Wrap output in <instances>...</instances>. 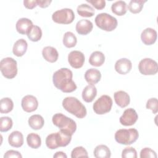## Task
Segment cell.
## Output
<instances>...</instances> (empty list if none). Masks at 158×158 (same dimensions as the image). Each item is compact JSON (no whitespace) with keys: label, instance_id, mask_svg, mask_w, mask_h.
<instances>
[{"label":"cell","instance_id":"cell-1","mask_svg":"<svg viewBox=\"0 0 158 158\" xmlns=\"http://www.w3.org/2000/svg\"><path fill=\"white\" fill-rule=\"evenodd\" d=\"M73 73L67 68H61L52 75V82L56 88L63 93H72L77 86L72 80Z\"/></svg>","mask_w":158,"mask_h":158},{"label":"cell","instance_id":"cell-2","mask_svg":"<svg viewBox=\"0 0 158 158\" xmlns=\"http://www.w3.org/2000/svg\"><path fill=\"white\" fill-rule=\"evenodd\" d=\"M72 135L60 130L56 133L49 134L46 138V145L50 149H55L59 147L67 146L71 141Z\"/></svg>","mask_w":158,"mask_h":158},{"label":"cell","instance_id":"cell-3","mask_svg":"<svg viewBox=\"0 0 158 158\" xmlns=\"http://www.w3.org/2000/svg\"><path fill=\"white\" fill-rule=\"evenodd\" d=\"M63 107L78 118H84L87 114L85 106L75 97H66L62 101Z\"/></svg>","mask_w":158,"mask_h":158},{"label":"cell","instance_id":"cell-4","mask_svg":"<svg viewBox=\"0 0 158 158\" xmlns=\"http://www.w3.org/2000/svg\"><path fill=\"white\" fill-rule=\"evenodd\" d=\"M52 121L53 124L58 127L60 130L64 131L72 136L77 130L75 122L61 113L54 114L52 116Z\"/></svg>","mask_w":158,"mask_h":158},{"label":"cell","instance_id":"cell-5","mask_svg":"<svg viewBox=\"0 0 158 158\" xmlns=\"http://www.w3.org/2000/svg\"><path fill=\"white\" fill-rule=\"evenodd\" d=\"M139 137V133L136 129H120L115 133V141L123 145H130L135 143Z\"/></svg>","mask_w":158,"mask_h":158},{"label":"cell","instance_id":"cell-6","mask_svg":"<svg viewBox=\"0 0 158 158\" xmlns=\"http://www.w3.org/2000/svg\"><path fill=\"white\" fill-rule=\"evenodd\" d=\"M94 20L98 27L106 31L114 30L118 25L117 19L107 13L99 14L95 17Z\"/></svg>","mask_w":158,"mask_h":158},{"label":"cell","instance_id":"cell-7","mask_svg":"<svg viewBox=\"0 0 158 158\" xmlns=\"http://www.w3.org/2000/svg\"><path fill=\"white\" fill-rule=\"evenodd\" d=\"M0 69L5 78L12 79L17 74V61L12 57L4 58L0 62Z\"/></svg>","mask_w":158,"mask_h":158},{"label":"cell","instance_id":"cell-8","mask_svg":"<svg viewBox=\"0 0 158 158\" xmlns=\"http://www.w3.org/2000/svg\"><path fill=\"white\" fill-rule=\"evenodd\" d=\"M112 106V99L108 95H102L93 104L94 112L98 115H103L110 111Z\"/></svg>","mask_w":158,"mask_h":158},{"label":"cell","instance_id":"cell-9","mask_svg":"<svg viewBox=\"0 0 158 158\" xmlns=\"http://www.w3.org/2000/svg\"><path fill=\"white\" fill-rule=\"evenodd\" d=\"M75 19L73 11L69 8H64L54 12L52 15V20L59 24H69Z\"/></svg>","mask_w":158,"mask_h":158},{"label":"cell","instance_id":"cell-10","mask_svg":"<svg viewBox=\"0 0 158 158\" xmlns=\"http://www.w3.org/2000/svg\"><path fill=\"white\" fill-rule=\"evenodd\" d=\"M138 70L142 75H154L158 72L157 63L151 58L143 59L139 62Z\"/></svg>","mask_w":158,"mask_h":158},{"label":"cell","instance_id":"cell-11","mask_svg":"<svg viewBox=\"0 0 158 158\" xmlns=\"http://www.w3.org/2000/svg\"><path fill=\"white\" fill-rule=\"evenodd\" d=\"M138 118V115L135 109L128 108L123 112L120 117V123L124 126H131L134 125Z\"/></svg>","mask_w":158,"mask_h":158},{"label":"cell","instance_id":"cell-12","mask_svg":"<svg viewBox=\"0 0 158 158\" xmlns=\"http://www.w3.org/2000/svg\"><path fill=\"white\" fill-rule=\"evenodd\" d=\"M85 56L79 51H72L68 55V62L70 66L74 69H80L83 67L85 62Z\"/></svg>","mask_w":158,"mask_h":158},{"label":"cell","instance_id":"cell-13","mask_svg":"<svg viewBox=\"0 0 158 158\" xmlns=\"http://www.w3.org/2000/svg\"><path fill=\"white\" fill-rule=\"evenodd\" d=\"M23 110L26 112H32L36 110L38 106V102L36 97L33 95L25 96L21 102Z\"/></svg>","mask_w":158,"mask_h":158},{"label":"cell","instance_id":"cell-14","mask_svg":"<svg viewBox=\"0 0 158 158\" xmlns=\"http://www.w3.org/2000/svg\"><path fill=\"white\" fill-rule=\"evenodd\" d=\"M157 31L152 28H145L141 34V39L142 42L147 46L153 44L157 40Z\"/></svg>","mask_w":158,"mask_h":158},{"label":"cell","instance_id":"cell-15","mask_svg":"<svg viewBox=\"0 0 158 158\" xmlns=\"http://www.w3.org/2000/svg\"><path fill=\"white\" fill-rule=\"evenodd\" d=\"M115 71L121 75L128 73L132 68L131 62L127 58H122L116 61L114 66Z\"/></svg>","mask_w":158,"mask_h":158},{"label":"cell","instance_id":"cell-16","mask_svg":"<svg viewBox=\"0 0 158 158\" xmlns=\"http://www.w3.org/2000/svg\"><path fill=\"white\" fill-rule=\"evenodd\" d=\"M93 28V23L87 19H81L79 20L75 27L77 32L81 35H86L89 33Z\"/></svg>","mask_w":158,"mask_h":158},{"label":"cell","instance_id":"cell-17","mask_svg":"<svg viewBox=\"0 0 158 158\" xmlns=\"http://www.w3.org/2000/svg\"><path fill=\"white\" fill-rule=\"evenodd\" d=\"M114 98L117 106L122 108L127 107L130 102L129 94L124 91H118L114 93Z\"/></svg>","mask_w":158,"mask_h":158},{"label":"cell","instance_id":"cell-18","mask_svg":"<svg viewBox=\"0 0 158 158\" xmlns=\"http://www.w3.org/2000/svg\"><path fill=\"white\" fill-rule=\"evenodd\" d=\"M33 25V24L31 20L27 18H21L17 20L15 28L19 33L27 35Z\"/></svg>","mask_w":158,"mask_h":158},{"label":"cell","instance_id":"cell-19","mask_svg":"<svg viewBox=\"0 0 158 158\" xmlns=\"http://www.w3.org/2000/svg\"><path fill=\"white\" fill-rule=\"evenodd\" d=\"M43 58L48 62L54 63L56 62L59 57V53L56 48L52 46H46L42 50Z\"/></svg>","mask_w":158,"mask_h":158},{"label":"cell","instance_id":"cell-20","mask_svg":"<svg viewBox=\"0 0 158 158\" xmlns=\"http://www.w3.org/2000/svg\"><path fill=\"white\" fill-rule=\"evenodd\" d=\"M101 78V73L96 69H89L85 73V79L89 85H94L98 83Z\"/></svg>","mask_w":158,"mask_h":158},{"label":"cell","instance_id":"cell-21","mask_svg":"<svg viewBox=\"0 0 158 158\" xmlns=\"http://www.w3.org/2000/svg\"><path fill=\"white\" fill-rule=\"evenodd\" d=\"M9 145L14 148H20L23 144V136L19 131H12L8 136Z\"/></svg>","mask_w":158,"mask_h":158},{"label":"cell","instance_id":"cell-22","mask_svg":"<svg viewBox=\"0 0 158 158\" xmlns=\"http://www.w3.org/2000/svg\"><path fill=\"white\" fill-rule=\"evenodd\" d=\"M27 42L24 39H19L14 44L12 52L17 57L23 56L27 50Z\"/></svg>","mask_w":158,"mask_h":158},{"label":"cell","instance_id":"cell-23","mask_svg":"<svg viewBox=\"0 0 158 158\" xmlns=\"http://www.w3.org/2000/svg\"><path fill=\"white\" fill-rule=\"evenodd\" d=\"M82 98L86 102H91L97 95V89L94 85H88L82 91Z\"/></svg>","mask_w":158,"mask_h":158},{"label":"cell","instance_id":"cell-24","mask_svg":"<svg viewBox=\"0 0 158 158\" xmlns=\"http://www.w3.org/2000/svg\"><path fill=\"white\" fill-rule=\"evenodd\" d=\"M105 61V56L101 51H94L89 58V63L94 67L101 66Z\"/></svg>","mask_w":158,"mask_h":158},{"label":"cell","instance_id":"cell-25","mask_svg":"<svg viewBox=\"0 0 158 158\" xmlns=\"http://www.w3.org/2000/svg\"><path fill=\"white\" fill-rule=\"evenodd\" d=\"M28 125L33 130H40L43 128L44 124L43 117L38 114L33 115L28 118Z\"/></svg>","mask_w":158,"mask_h":158},{"label":"cell","instance_id":"cell-26","mask_svg":"<svg viewBox=\"0 0 158 158\" xmlns=\"http://www.w3.org/2000/svg\"><path fill=\"white\" fill-rule=\"evenodd\" d=\"M94 156L96 158H110L111 152L109 148L104 144L97 146L93 152Z\"/></svg>","mask_w":158,"mask_h":158},{"label":"cell","instance_id":"cell-27","mask_svg":"<svg viewBox=\"0 0 158 158\" xmlns=\"http://www.w3.org/2000/svg\"><path fill=\"white\" fill-rule=\"evenodd\" d=\"M112 12L118 16H122L127 13V4L123 1H117L111 6Z\"/></svg>","mask_w":158,"mask_h":158},{"label":"cell","instance_id":"cell-28","mask_svg":"<svg viewBox=\"0 0 158 158\" xmlns=\"http://www.w3.org/2000/svg\"><path fill=\"white\" fill-rule=\"evenodd\" d=\"M77 13L83 17H91L94 14V9L87 4H81L77 7Z\"/></svg>","mask_w":158,"mask_h":158},{"label":"cell","instance_id":"cell-29","mask_svg":"<svg viewBox=\"0 0 158 158\" xmlns=\"http://www.w3.org/2000/svg\"><path fill=\"white\" fill-rule=\"evenodd\" d=\"M27 143L28 146L31 148L38 149L41 144V139L38 134L31 133L27 135Z\"/></svg>","mask_w":158,"mask_h":158},{"label":"cell","instance_id":"cell-30","mask_svg":"<svg viewBox=\"0 0 158 158\" xmlns=\"http://www.w3.org/2000/svg\"><path fill=\"white\" fill-rule=\"evenodd\" d=\"M28 38L33 42L38 41L42 36V30L41 28L37 25H33L27 34Z\"/></svg>","mask_w":158,"mask_h":158},{"label":"cell","instance_id":"cell-31","mask_svg":"<svg viewBox=\"0 0 158 158\" xmlns=\"http://www.w3.org/2000/svg\"><path fill=\"white\" fill-rule=\"evenodd\" d=\"M146 2V0H131L128 4V9L133 14L139 13L143 9L144 4Z\"/></svg>","mask_w":158,"mask_h":158},{"label":"cell","instance_id":"cell-32","mask_svg":"<svg viewBox=\"0 0 158 158\" xmlns=\"http://www.w3.org/2000/svg\"><path fill=\"white\" fill-rule=\"evenodd\" d=\"M77 39L76 36L71 31H67L63 36V44L68 48H71L77 44Z\"/></svg>","mask_w":158,"mask_h":158},{"label":"cell","instance_id":"cell-33","mask_svg":"<svg viewBox=\"0 0 158 158\" xmlns=\"http://www.w3.org/2000/svg\"><path fill=\"white\" fill-rule=\"evenodd\" d=\"M14 108V102L9 98H4L0 101V112L1 114H7L12 110Z\"/></svg>","mask_w":158,"mask_h":158},{"label":"cell","instance_id":"cell-34","mask_svg":"<svg viewBox=\"0 0 158 158\" xmlns=\"http://www.w3.org/2000/svg\"><path fill=\"white\" fill-rule=\"evenodd\" d=\"M13 125L12 120L9 117H2L0 118V131L6 132L10 130Z\"/></svg>","mask_w":158,"mask_h":158},{"label":"cell","instance_id":"cell-35","mask_svg":"<svg viewBox=\"0 0 158 158\" xmlns=\"http://www.w3.org/2000/svg\"><path fill=\"white\" fill-rule=\"evenodd\" d=\"M80 157H88V154L87 151L83 146H78L75 148L71 152L72 158H77Z\"/></svg>","mask_w":158,"mask_h":158},{"label":"cell","instance_id":"cell-36","mask_svg":"<svg viewBox=\"0 0 158 158\" xmlns=\"http://www.w3.org/2000/svg\"><path fill=\"white\" fill-rule=\"evenodd\" d=\"M122 158H136L137 152L133 147H127L122 152Z\"/></svg>","mask_w":158,"mask_h":158},{"label":"cell","instance_id":"cell-37","mask_svg":"<svg viewBox=\"0 0 158 158\" xmlns=\"http://www.w3.org/2000/svg\"><path fill=\"white\" fill-rule=\"evenodd\" d=\"M146 107L148 109H151L153 114H157L158 112V101L156 98H152L148 100Z\"/></svg>","mask_w":158,"mask_h":158},{"label":"cell","instance_id":"cell-38","mask_svg":"<svg viewBox=\"0 0 158 158\" xmlns=\"http://www.w3.org/2000/svg\"><path fill=\"white\" fill-rule=\"evenodd\" d=\"M157 157L156 152L149 148H144L142 149L140 152L141 158H156Z\"/></svg>","mask_w":158,"mask_h":158},{"label":"cell","instance_id":"cell-39","mask_svg":"<svg viewBox=\"0 0 158 158\" xmlns=\"http://www.w3.org/2000/svg\"><path fill=\"white\" fill-rule=\"evenodd\" d=\"M86 2L92 4L98 10H101L106 6V1L104 0H86Z\"/></svg>","mask_w":158,"mask_h":158},{"label":"cell","instance_id":"cell-40","mask_svg":"<svg viewBox=\"0 0 158 158\" xmlns=\"http://www.w3.org/2000/svg\"><path fill=\"white\" fill-rule=\"evenodd\" d=\"M22 158V156L21 154L14 150H9L4 155V158Z\"/></svg>","mask_w":158,"mask_h":158},{"label":"cell","instance_id":"cell-41","mask_svg":"<svg viewBox=\"0 0 158 158\" xmlns=\"http://www.w3.org/2000/svg\"><path fill=\"white\" fill-rule=\"evenodd\" d=\"M23 4H24V6L28 9H32L35 8L36 6H38L36 1H35V0L33 1L25 0L23 1Z\"/></svg>","mask_w":158,"mask_h":158},{"label":"cell","instance_id":"cell-42","mask_svg":"<svg viewBox=\"0 0 158 158\" xmlns=\"http://www.w3.org/2000/svg\"><path fill=\"white\" fill-rule=\"evenodd\" d=\"M37 4L41 8H46L49 6L52 1L49 0H36Z\"/></svg>","mask_w":158,"mask_h":158},{"label":"cell","instance_id":"cell-43","mask_svg":"<svg viewBox=\"0 0 158 158\" xmlns=\"http://www.w3.org/2000/svg\"><path fill=\"white\" fill-rule=\"evenodd\" d=\"M53 157L54 158H67V155L62 151H58V152H56Z\"/></svg>","mask_w":158,"mask_h":158}]
</instances>
